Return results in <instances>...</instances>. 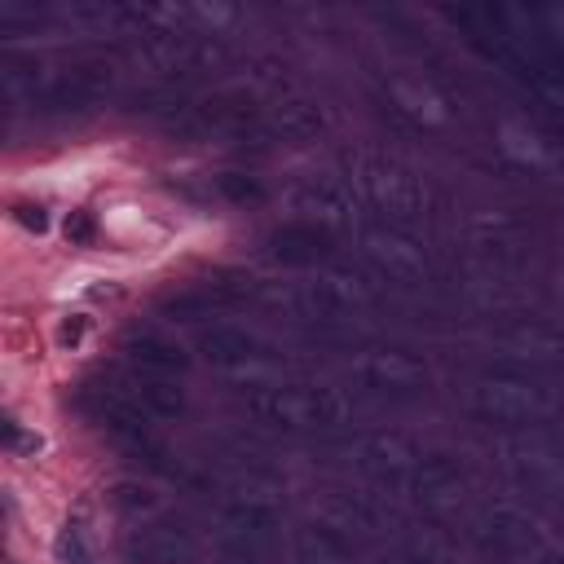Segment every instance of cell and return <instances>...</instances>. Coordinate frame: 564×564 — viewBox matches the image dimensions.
<instances>
[{
  "instance_id": "1",
  "label": "cell",
  "mask_w": 564,
  "mask_h": 564,
  "mask_svg": "<svg viewBox=\"0 0 564 564\" xmlns=\"http://www.w3.org/2000/svg\"><path fill=\"white\" fill-rule=\"evenodd\" d=\"M57 560H62V564H93L88 560V551H84V543H79V534H75V529H62V538H57Z\"/></svg>"
},
{
  "instance_id": "2",
  "label": "cell",
  "mask_w": 564,
  "mask_h": 564,
  "mask_svg": "<svg viewBox=\"0 0 564 564\" xmlns=\"http://www.w3.org/2000/svg\"><path fill=\"white\" fill-rule=\"evenodd\" d=\"M66 234H70V238H79V243H88V238H93V220H88V216L66 220Z\"/></svg>"
},
{
  "instance_id": "3",
  "label": "cell",
  "mask_w": 564,
  "mask_h": 564,
  "mask_svg": "<svg viewBox=\"0 0 564 564\" xmlns=\"http://www.w3.org/2000/svg\"><path fill=\"white\" fill-rule=\"evenodd\" d=\"M18 220H22V225H35V229H44V216H40V207H18Z\"/></svg>"
}]
</instances>
